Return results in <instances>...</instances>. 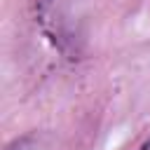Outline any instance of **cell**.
Returning <instances> with one entry per match:
<instances>
[{
    "label": "cell",
    "instance_id": "1",
    "mask_svg": "<svg viewBox=\"0 0 150 150\" xmlns=\"http://www.w3.org/2000/svg\"><path fill=\"white\" fill-rule=\"evenodd\" d=\"M40 9H42V21L52 23L54 28V40H59V45L63 42H73L77 40V28L75 21L80 16L77 12V0H40Z\"/></svg>",
    "mask_w": 150,
    "mask_h": 150
},
{
    "label": "cell",
    "instance_id": "2",
    "mask_svg": "<svg viewBox=\"0 0 150 150\" xmlns=\"http://www.w3.org/2000/svg\"><path fill=\"white\" fill-rule=\"evenodd\" d=\"M5 150H59L49 131H26L7 143Z\"/></svg>",
    "mask_w": 150,
    "mask_h": 150
},
{
    "label": "cell",
    "instance_id": "3",
    "mask_svg": "<svg viewBox=\"0 0 150 150\" xmlns=\"http://www.w3.org/2000/svg\"><path fill=\"white\" fill-rule=\"evenodd\" d=\"M138 150H150V136H148V138H145V141H143V145H141V148H138Z\"/></svg>",
    "mask_w": 150,
    "mask_h": 150
}]
</instances>
